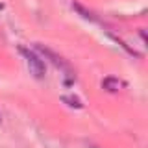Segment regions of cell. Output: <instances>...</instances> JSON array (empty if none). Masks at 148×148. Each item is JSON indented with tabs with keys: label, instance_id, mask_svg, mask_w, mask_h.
<instances>
[{
	"label": "cell",
	"instance_id": "277c9868",
	"mask_svg": "<svg viewBox=\"0 0 148 148\" xmlns=\"http://www.w3.org/2000/svg\"><path fill=\"white\" fill-rule=\"evenodd\" d=\"M63 100H65V102H71L69 106H76V108H82V104H80V100H78V98H71V96H63Z\"/></svg>",
	"mask_w": 148,
	"mask_h": 148
},
{
	"label": "cell",
	"instance_id": "6da1fadb",
	"mask_svg": "<svg viewBox=\"0 0 148 148\" xmlns=\"http://www.w3.org/2000/svg\"><path fill=\"white\" fill-rule=\"evenodd\" d=\"M21 52H22V56H24V59H26V65H28V69H30V72L34 74L35 78H45L46 69H45L43 59H41L35 52H32V50L21 48Z\"/></svg>",
	"mask_w": 148,
	"mask_h": 148
},
{
	"label": "cell",
	"instance_id": "3957f363",
	"mask_svg": "<svg viewBox=\"0 0 148 148\" xmlns=\"http://www.w3.org/2000/svg\"><path fill=\"white\" fill-rule=\"evenodd\" d=\"M104 87H106L108 91H119L120 82L115 80V78H106V80H104Z\"/></svg>",
	"mask_w": 148,
	"mask_h": 148
},
{
	"label": "cell",
	"instance_id": "7a4b0ae2",
	"mask_svg": "<svg viewBox=\"0 0 148 148\" xmlns=\"http://www.w3.org/2000/svg\"><path fill=\"white\" fill-rule=\"evenodd\" d=\"M37 50H39V52H41V54H45V56H46V58H50V59H52V63L56 65V67H59V69H61V71H67V72H71V67H69V65H67V63H65V61H63V59H61V58H59V56H56V54L52 52V50H48V48H45V46H41V45H37Z\"/></svg>",
	"mask_w": 148,
	"mask_h": 148
}]
</instances>
